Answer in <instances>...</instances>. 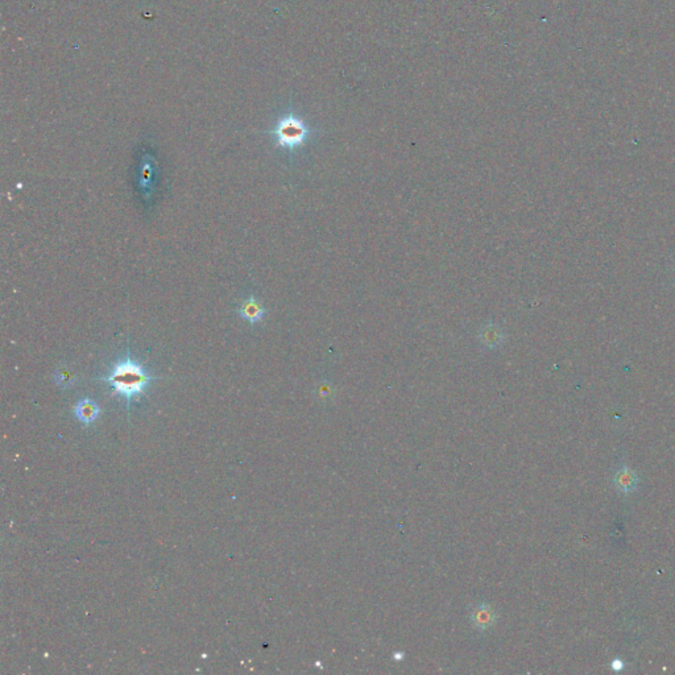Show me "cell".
Masks as SVG:
<instances>
[{
	"label": "cell",
	"instance_id": "3957f363",
	"mask_svg": "<svg viewBox=\"0 0 675 675\" xmlns=\"http://www.w3.org/2000/svg\"><path fill=\"white\" fill-rule=\"evenodd\" d=\"M238 313L243 320H246L251 324L261 322L265 317V309L253 295L247 298L246 301L239 307Z\"/></svg>",
	"mask_w": 675,
	"mask_h": 675
},
{
	"label": "cell",
	"instance_id": "52a82bcc",
	"mask_svg": "<svg viewBox=\"0 0 675 675\" xmlns=\"http://www.w3.org/2000/svg\"><path fill=\"white\" fill-rule=\"evenodd\" d=\"M53 380L54 383L57 384L61 389H69L70 386H73L74 383H76V375L72 369L66 366H60L59 368L54 371V375H53Z\"/></svg>",
	"mask_w": 675,
	"mask_h": 675
},
{
	"label": "cell",
	"instance_id": "277c9868",
	"mask_svg": "<svg viewBox=\"0 0 675 675\" xmlns=\"http://www.w3.org/2000/svg\"><path fill=\"white\" fill-rule=\"evenodd\" d=\"M506 340V334L496 323H488L480 331V342L488 350L499 349Z\"/></svg>",
	"mask_w": 675,
	"mask_h": 675
},
{
	"label": "cell",
	"instance_id": "7a4b0ae2",
	"mask_svg": "<svg viewBox=\"0 0 675 675\" xmlns=\"http://www.w3.org/2000/svg\"><path fill=\"white\" fill-rule=\"evenodd\" d=\"M271 134L276 138L277 147L293 152L307 144L311 136V129L297 115L287 114L278 119L275 129Z\"/></svg>",
	"mask_w": 675,
	"mask_h": 675
},
{
	"label": "cell",
	"instance_id": "5b68a950",
	"mask_svg": "<svg viewBox=\"0 0 675 675\" xmlns=\"http://www.w3.org/2000/svg\"><path fill=\"white\" fill-rule=\"evenodd\" d=\"M614 483L619 491L623 492V493H630V492L636 490V487L638 484V479L630 467L621 466L614 474Z\"/></svg>",
	"mask_w": 675,
	"mask_h": 675
},
{
	"label": "cell",
	"instance_id": "6da1fadb",
	"mask_svg": "<svg viewBox=\"0 0 675 675\" xmlns=\"http://www.w3.org/2000/svg\"><path fill=\"white\" fill-rule=\"evenodd\" d=\"M101 380L107 383L114 395L121 396L127 402V406H131V404L145 392L154 377L147 372L143 364L134 360L129 355H125Z\"/></svg>",
	"mask_w": 675,
	"mask_h": 675
},
{
	"label": "cell",
	"instance_id": "8992f818",
	"mask_svg": "<svg viewBox=\"0 0 675 675\" xmlns=\"http://www.w3.org/2000/svg\"><path fill=\"white\" fill-rule=\"evenodd\" d=\"M99 412L101 411H99L98 404L90 399H81L76 405V409H74V413L77 415L78 419L85 425H90L92 422H95L98 415H99Z\"/></svg>",
	"mask_w": 675,
	"mask_h": 675
}]
</instances>
